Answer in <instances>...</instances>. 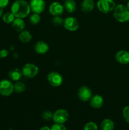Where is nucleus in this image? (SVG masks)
Wrapping results in <instances>:
<instances>
[{
	"label": "nucleus",
	"instance_id": "nucleus-6",
	"mask_svg": "<svg viewBox=\"0 0 129 130\" xmlns=\"http://www.w3.org/2000/svg\"><path fill=\"white\" fill-rule=\"evenodd\" d=\"M23 76L27 78H33L39 73V68L36 65L32 63H27L22 67Z\"/></svg>",
	"mask_w": 129,
	"mask_h": 130
},
{
	"label": "nucleus",
	"instance_id": "nucleus-34",
	"mask_svg": "<svg viewBox=\"0 0 129 130\" xmlns=\"http://www.w3.org/2000/svg\"><path fill=\"white\" fill-rule=\"evenodd\" d=\"M123 1H126V0H123Z\"/></svg>",
	"mask_w": 129,
	"mask_h": 130
},
{
	"label": "nucleus",
	"instance_id": "nucleus-3",
	"mask_svg": "<svg viewBox=\"0 0 129 130\" xmlns=\"http://www.w3.org/2000/svg\"><path fill=\"white\" fill-rule=\"evenodd\" d=\"M116 3L113 0H98L97 8L100 12L107 14L113 11Z\"/></svg>",
	"mask_w": 129,
	"mask_h": 130
},
{
	"label": "nucleus",
	"instance_id": "nucleus-24",
	"mask_svg": "<svg viewBox=\"0 0 129 130\" xmlns=\"http://www.w3.org/2000/svg\"><path fill=\"white\" fill-rule=\"evenodd\" d=\"M64 19L61 16H54L53 17L51 20L52 24L55 26H60L63 25Z\"/></svg>",
	"mask_w": 129,
	"mask_h": 130
},
{
	"label": "nucleus",
	"instance_id": "nucleus-14",
	"mask_svg": "<svg viewBox=\"0 0 129 130\" xmlns=\"http://www.w3.org/2000/svg\"><path fill=\"white\" fill-rule=\"evenodd\" d=\"M34 50L35 52L38 54H46L47 52H48L49 50V46L48 44L46 42L42 41H37L34 45Z\"/></svg>",
	"mask_w": 129,
	"mask_h": 130
},
{
	"label": "nucleus",
	"instance_id": "nucleus-20",
	"mask_svg": "<svg viewBox=\"0 0 129 130\" xmlns=\"http://www.w3.org/2000/svg\"><path fill=\"white\" fill-rule=\"evenodd\" d=\"M18 38L21 42L27 43H29L32 40V34L30 32L28 31V30H24L20 32V34L18 36Z\"/></svg>",
	"mask_w": 129,
	"mask_h": 130
},
{
	"label": "nucleus",
	"instance_id": "nucleus-29",
	"mask_svg": "<svg viewBox=\"0 0 129 130\" xmlns=\"http://www.w3.org/2000/svg\"><path fill=\"white\" fill-rule=\"evenodd\" d=\"M9 55V52L6 49H3L0 51V58H5L8 57Z\"/></svg>",
	"mask_w": 129,
	"mask_h": 130
},
{
	"label": "nucleus",
	"instance_id": "nucleus-22",
	"mask_svg": "<svg viewBox=\"0 0 129 130\" xmlns=\"http://www.w3.org/2000/svg\"><path fill=\"white\" fill-rule=\"evenodd\" d=\"M26 89V86L25 84L21 81H16L15 84H14V91L18 93H20L24 92Z\"/></svg>",
	"mask_w": 129,
	"mask_h": 130
},
{
	"label": "nucleus",
	"instance_id": "nucleus-1",
	"mask_svg": "<svg viewBox=\"0 0 129 130\" xmlns=\"http://www.w3.org/2000/svg\"><path fill=\"white\" fill-rule=\"evenodd\" d=\"M30 11L29 3L25 0H16L11 6V12L15 18L24 19L29 16Z\"/></svg>",
	"mask_w": 129,
	"mask_h": 130
},
{
	"label": "nucleus",
	"instance_id": "nucleus-26",
	"mask_svg": "<svg viewBox=\"0 0 129 130\" xmlns=\"http://www.w3.org/2000/svg\"><path fill=\"white\" fill-rule=\"evenodd\" d=\"M122 114L125 121L129 124V105H127L123 108Z\"/></svg>",
	"mask_w": 129,
	"mask_h": 130
},
{
	"label": "nucleus",
	"instance_id": "nucleus-10",
	"mask_svg": "<svg viewBox=\"0 0 129 130\" xmlns=\"http://www.w3.org/2000/svg\"><path fill=\"white\" fill-rule=\"evenodd\" d=\"M77 95L81 101L88 102L92 96V92L88 86H82L78 89Z\"/></svg>",
	"mask_w": 129,
	"mask_h": 130
},
{
	"label": "nucleus",
	"instance_id": "nucleus-7",
	"mask_svg": "<svg viewBox=\"0 0 129 130\" xmlns=\"http://www.w3.org/2000/svg\"><path fill=\"white\" fill-rule=\"evenodd\" d=\"M47 80L53 87H59L63 83V77L59 72L52 71L47 76Z\"/></svg>",
	"mask_w": 129,
	"mask_h": 130
},
{
	"label": "nucleus",
	"instance_id": "nucleus-27",
	"mask_svg": "<svg viewBox=\"0 0 129 130\" xmlns=\"http://www.w3.org/2000/svg\"><path fill=\"white\" fill-rule=\"evenodd\" d=\"M53 113L49 110H46L42 113V118L46 121L53 120Z\"/></svg>",
	"mask_w": 129,
	"mask_h": 130
},
{
	"label": "nucleus",
	"instance_id": "nucleus-13",
	"mask_svg": "<svg viewBox=\"0 0 129 130\" xmlns=\"http://www.w3.org/2000/svg\"><path fill=\"white\" fill-rule=\"evenodd\" d=\"M89 103L91 106L94 109H100L104 104V99L101 95L96 94L92 95L91 99H90Z\"/></svg>",
	"mask_w": 129,
	"mask_h": 130
},
{
	"label": "nucleus",
	"instance_id": "nucleus-23",
	"mask_svg": "<svg viewBox=\"0 0 129 130\" xmlns=\"http://www.w3.org/2000/svg\"><path fill=\"white\" fill-rule=\"evenodd\" d=\"M40 21V14L35 13H33L32 14L30 15L29 17V22L30 24L32 25H37L39 24Z\"/></svg>",
	"mask_w": 129,
	"mask_h": 130
},
{
	"label": "nucleus",
	"instance_id": "nucleus-19",
	"mask_svg": "<svg viewBox=\"0 0 129 130\" xmlns=\"http://www.w3.org/2000/svg\"><path fill=\"white\" fill-rule=\"evenodd\" d=\"M115 123L111 119L106 118L102 120L101 123V130H114Z\"/></svg>",
	"mask_w": 129,
	"mask_h": 130
},
{
	"label": "nucleus",
	"instance_id": "nucleus-16",
	"mask_svg": "<svg viewBox=\"0 0 129 130\" xmlns=\"http://www.w3.org/2000/svg\"><path fill=\"white\" fill-rule=\"evenodd\" d=\"M12 27L17 32H21L25 28V22L21 18H15L13 22L11 23Z\"/></svg>",
	"mask_w": 129,
	"mask_h": 130
},
{
	"label": "nucleus",
	"instance_id": "nucleus-2",
	"mask_svg": "<svg viewBox=\"0 0 129 130\" xmlns=\"http://www.w3.org/2000/svg\"><path fill=\"white\" fill-rule=\"evenodd\" d=\"M113 12V17L119 22L125 23L129 20L128 9L122 4L116 5Z\"/></svg>",
	"mask_w": 129,
	"mask_h": 130
},
{
	"label": "nucleus",
	"instance_id": "nucleus-9",
	"mask_svg": "<svg viewBox=\"0 0 129 130\" xmlns=\"http://www.w3.org/2000/svg\"><path fill=\"white\" fill-rule=\"evenodd\" d=\"M29 5L31 11L38 14L42 13L46 8V3L44 0H30Z\"/></svg>",
	"mask_w": 129,
	"mask_h": 130
},
{
	"label": "nucleus",
	"instance_id": "nucleus-17",
	"mask_svg": "<svg viewBox=\"0 0 129 130\" xmlns=\"http://www.w3.org/2000/svg\"><path fill=\"white\" fill-rule=\"evenodd\" d=\"M22 71L18 68L13 69L8 72V77L12 81H15V82L18 81L22 78Z\"/></svg>",
	"mask_w": 129,
	"mask_h": 130
},
{
	"label": "nucleus",
	"instance_id": "nucleus-18",
	"mask_svg": "<svg viewBox=\"0 0 129 130\" xmlns=\"http://www.w3.org/2000/svg\"><path fill=\"white\" fill-rule=\"evenodd\" d=\"M64 10L68 13H72L77 10V4L74 0H65L63 3Z\"/></svg>",
	"mask_w": 129,
	"mask_h": 130
},
{
	"label": "nucleus",
	"instance_id": "nucleus-12",
	"mask_svg": "<svg viewBox=\"0 0 129 130\" xmlns=\"http://www.w3.org/2000/svg\"><path fill=\"white\" fill-rule=\"evenodd\" d=\"M115 60L118 63L121 65L129 63V52L126 50H120L115 55Z\"/></svg>",
	"mask_w": 129,
	"mask_h": 130
},
{
	"label": "nucleus",
	"instance_id": "nucleus-11",
	"mask_svg": "<svg viewBox=\"0 0 129 130\" xmlns=\"http://www.w3.org/2000/svg\"><path fill=\"white\" fill-rule=\"evenodd\" d=\"M64 11L63 5H61L58 1L53 2L49 6V11L51 15L54 16H61Z\"/></svg>",
	"mask_w": 129,
	"mask_h": 130
},
{
	"label": "nucleus",
	"instance_id": "nucleus-8",
	"mask_svg": "<svg viewBox=\"0 0 129 130\" xmlns=\"http://www.w3.org/2000/svg\"><path fill=\"white\" fill-rule=\"evenodd\" d=\"M63 27L67 30L70 32L76 31L79 27V24L77 19L73 17H68L63 21Z\"/></svg>",
	"mask_w": 129,
	"mask_h": 130
},
{
	"label": "nucleus",
	"instance_id": "nucleus-36",
	"mask_svg": "<svg viewBox=\"0 0 129 130\" xmlns=\"http://www.w3.org/2000/svg\"><path fill=\"white\" fill-rule=\"evenodd\" d=\"M128 21H129V20H128Z\"/></svg>",
	"mask_w": 129,
	"mask_h": 130
},
{
	"label": "nucleus",
	"instance_id": "nucleus-30",
	"mask_svg": "<svg viewBox=\"0 0 129 130\" xmlns=\"http://www.w3.org/2000/svg\"><path fill=\"white\" fill-rule=\"evenodd\" d=\"M10 0H0V8H5L8 5Z\"/></svg>",
	"mask_w": 129,
	"mask_h": 130
},
{
	"label": "nucleus",
	"instance_id": "nucleus-25",
	"mask_svg": "<svg viewBox=\"0 0 129 130\" xmlns=\"http://www.w3.org/2000/svg\"><path fill=\"white\" fill-rule=\"evenodd\" d=\"M83 130H98V126L94 122L90 121L85 124Z\"/></svg>",
	"mask_w": 129,
	"mask_h": 130
},
{
	"label": "nucleus",
	"instance_id": "nucleus-5",
	"mask_svg": "<svg viewBox=\"0 0 129 130\" xmlns=\"http://www.w3.org/2000/svg\"><path fill=\"white\" fill-rule=\"evenodd\" d=\"M69 113L66 109H59L53 113V121L54 123L64 124L69 119Z\"/></svg>",
	"mask_w": 129,
	"mask_h": 130
},
{
	"label": "nucleus",
	"instance_id": "nucleus-28",
	"mask_svg": "<svg viewBox=\"0 0 129 130\" xmlns=\"http://www.w3.org/2000/svg\"><path fill=\"white\" fill-rule=\"evenodd\" d=\"M51 130H67L64 124H58V123H54V124L51 127Z\"/></svg>",
	"mask_w": 129,
	"mask_h": 130
},
{
	"label": "nucleus",
	"instance_id": "nucleus-15",
	"mask_svg": "<svg viewBox=\"0 0 129 130\" xmlns=\"http://www.w3.org/2000/svg\"><path fill=\"white\" fill-rule=\"evenodd\" d=\"M95 3L94 0H83L80 5V8L83 13L91 12L94 10Z\"/></svg>",
	"mask_w": 129,
	"mask_h": 130
},
{
	"label": "nucleus",
	"instance_id": "nucleus-33",
	"mask_svg": "<svg viewBox=\"0 0 129 130\" xmlns=\"http://www.w3.org/2000/svg\"><path fill=\"white\" fill-rule=\"evenodd\" d=\"M126 7H127V8L128 9V10H129V1H128V3H127V4H126Z\"/></svg>",
	"mask_w": 129,
	"mask_h": 130
},
{
	"label": "nucleus",
	"instance_id": "nucleus-32",
	"mask_svg": "<svg viewBox=\"0 0 129 130\" xmlns=\"http://www.w3.org/2000/svg\"><path fill=\"white\" fill-rule=\"evenodd\" d=\"M3 14H4L3 9L1 8H0V18L2 17L3 15Z\"/></svg>",
	"mask_w": 129,
	"mask_h": 130
},
{
	"label": "nucleus",
	"instance_id": "nucleus-4",
	"mask_svg": "<svg viewBox=\"0 0 129 130\" xmlns=\"http://www.w3.org/2000/svg\"><path fill=\"white\" fill-rule=\"evenodd\" d=\"M14 91V85L8 79H3L0 81V95L9 96Z\"/></svg>",
	"mask_w": 129,
	"mask_h": 130
},
{
	"label": "nucleus",
	"instance_id": "nucleus-31",
	"mask_svg": "<svg viewBox=\"0 0 129 130\" xmlns=\"http://www.w3.org/2000/svg\"><path fill=\"white\" fill-rule=\"evenodd\" d=\"M39 130H51V128H49V126H44L41 127Z\"/></svg>",
	"mask_w": 129,
	"mask_h": 130
},
{
	"label": "nucleus",
	"instance_id": "nucleus-21",
	"mask_svg": "<svg viewBox=\"0 0 129 130\" xmlns=\"http://www.w3.org/2000/svg\"><path fill=\"white\" fill-rule=\"evenodd\" d=\"M3 21L6 24H11V23L13 22L14 19H15V16H14L13 14L11 12V11H9V12H6L5 13L3 14L2 17Z\"/></svg>",
	"mask_w": 129,
	"mask_h": 130
},
{
	"label": "nucleus",
	"instance_id": "nucleus-35",
	"mask_svg": "<svg viewBox=\"0 0 129 130\" xmlns=\"http://www.w3.org/2000/svg\"><path fill=\"white\" fill-rule=\"evenodd\" d=\"M10 130H11V129H10Z\"/></svg>",
	"mask_w": 129,
	"mask_h": 130
}]
</instances>
